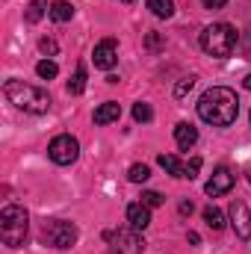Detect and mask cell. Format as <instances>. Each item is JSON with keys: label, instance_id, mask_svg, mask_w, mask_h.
Segmentation results:
<instances>
[{"label": "cell", "instance_id": "obj_9", "mask_svg": "<svg viewBox=\"0 0 251 254\" xmlns=\"http://www.w3.org/2000/svg\"><path fill=\"white\" fill-rule=\"evenodd\" d=\"M92 60H95V68H104V71H110L113 65L119 63V57H116V39H104L101 45H95V51H92Z\"/></svg>", "mask_w": 251, "mask_h": 254}, {"label": "cell", "instance_id": "obj_6", "mask_svg": "<svg viewBox=\"0 0 251 254\" xmlns=\"http://www.w3.org/2000/svg\"><path fill=\"white\" fill-rule=\"evenodd\" d=\"M48 157H51L57 166H71V163L80 157V142H77L74 136L63 133V136H57V139L51 142V148H48Z\"/></svg>", "mask_w": 251, "mask_h": 254}, {"label": "cell", "instance_id": "obj_32", "mask_svg": "<svg viewBox=\"0 0 251 254\" xmlns=\"http://www.w3.org/2000/svg\"><path fill=\"white\" fill-rule=\"evenodd\" d=\"M243 86H246V89H249V92H251V74H249V77H246V80H243Z\"/></svg>", "mask_w": 251, "mask_h": 254}, {"label": "cell", "instance_id": "obj_11", "mask_svg": "<svg viewBox=\"0 0 251 254\" xmlns=\"http://www.w3.org/2000/svg\"><path fill=\"white\" fill-rule=\"evenodd\" d=\"M142 249H145L142 231H122L119 234V252L122 254H142Z\"/></svg>", "mask_w": 251, "mask_h": 254}, {"label": "cell", "instance_id": "obj_13", "mask_svg": "<svg viewBox=\"0 0 251 254\" xmlns=\"http://www.w3.org/2000/svg\"><path fill=\"white\" fill-rule=\"evenodd\" d=\"M119 119H122V107L116 101H107V104H101L95 110V125H113Z\"/></svg>", "mask_w": 251, "mask_h": 254}, {"label": "cell", "instance_id": "obj_15", "mask_svg": "<svg viewBox=\"0 0 251 254\" xmlns=\"http://www.w3.org/2000/svg\"><path fill=\"white\" fill-rule=\"evenodd\" d=\"M160 166H163L169 175H175V178H184V175H187V166H184L175 154H160Z\"/></svg>", "mask_w": 251, "mask_h": 254}, {"label": "cell", "instance_id": "obj_23", "mask_svg": "<svg viewBox=\"0 0 251 254\" xmlns=\"http://www.w3.org/2000/svg\"><path fill=\"white\" fill-rule=\"evenodd\" d=\"M142 204H145V207H160V204H163V195L154 192V190H145L142 192Z\"/></svg>", "mask_w": 251, "mask_h": 254}, {"label": "cell", "instance_id": "obj_26", "mask_svg": "<svg viewBox=\"0 0 251 254\" xmlns=\"http://www.w3.org/2000/svg\"><path fill=\"white\" fill-rule=\"evenodd\" d=\"M39 51H42V54H48V57H57L60 45H57L54 39H42V42H39Z\"/></svg>", "mask_w": 251, "mask_h": 254}, {"label": "cell", "instance_id": "obj_14", "mask_svg": "<svg viewBox=\"0 0 251 254\" xmlns=\"http://www.w3.org/2000/svg\"><path fill=\"white\" fill-rule=\"evenodd\" d=\"M48 15H51L57 24H65V21H71V18H74V6H71V3H65V0H57V3H51V6H48Z\"/></svg>", "mask_w": 251, "mask_h": 254}, {"label": "cell", "instance_id": "obj_17", "mask_svg": "<svg viewBox=\"0 0 251 254\" xmlns=\"http://www.w3.org/2000/svg\"><path fill=\"white\" fill-rule=\"evenodd\" d=\"M148 9L157 18H172L175 15V0H148Z\"/></svg>", "mask_w": 251, "mask_h": 254}, {"label": "cell", "instance_id": "obj_33", "mask_svg": "<svg viewBox=\"0 0 251 254\" xmlns=\"http://www.w3.org/2000/svg\"><path fill=\"white\" fill-rule=\"evenodd\" d=\"M122 3H133V0H122Z\"/></svg>", "mask_w": 251, "mask_h": 254}, {"label": "cell", "instance_id": "obj_31", "mask_svg": "<svg viewBox=\"0 0 251 254\" xmlns=\"http://www.w3.org/2000/svg\"><path fill=\"white\" fill-rule=\"evenodd\" d=\"M189 243H192V246H198V243H201V237H198L195 231H189Z\"/></svg>", "mask_w": 251, "mask_h": 254}, {"label": "cell", "instance_id": "obj_10", "mask_svg": "<svg viewBox=\"0 0 251 254\" xmlns=\"http://www.w3.org/2000/svg\"><path fill=\"white\" fill-rule=\"evenodd\" d=\"M127 222H130L133 231H145L151 225V207H145L142 201L139 204H130L127 207Z\"/></svg>", "mask_w": 251, "mask_h": 254}, {"label": "cell", "instance_id": "obj_1", "mask_svg": "<svg viewBox=\"0 0 251 254\" xmlns=\"http://www.w3.org/2000/svg\"><path fill=\"white\" fill-rule=\"evenodd\" d=\"M198 116L201 122L213 127H231L240 116V101H237V92L228 89V86H213L201 95L198 101Z\"/></svg>", "mask_w": 251, "mask_h": 254}, {"label": "cell", "instance_id": "obj_16", "mask_svg": "<svg viewBox=\"0 0 251 254\" xmlns=\"http://www.w3.org/2000/svg\"><path fill=\"white\" fill-rule=\"evenodd\" d=\"M204 222H207V228H213V231H222L225 228V216H222V210L219 207H204Z\"/></svg>", "mask_w": 251, "mask_h": 254}, {"label": "cell", "instance_id": "obj_21", "mask_svg": "<svg viewBox=\"0 0 251 254\" xmlns=\"http://www.w3.org/2000/svg\"><path fill=\"white\" fill-rule=\"evenodd\" d=\"M36 74H39L42 80H54V77L60 74V68H57V63H51V60H42V63L36 65Z\"/></svg>", "mask_w": 251, "mask_h": 254}, {"label": "cell", "instance_id": "obj_8", "mask_svg": "<svg viewBox=\"0 0 251 254\" xmlns=\"http://www.w3.org/2000/svg\"><path fill=\"white\" fill-rule=\"evenodd\" d=\"M231 190H234V175H231V169H225V166H219V169L213 172V178L207 181V187H204V192H207L210 198L228 195Z\"/></svg>", "mask_w": 251, "mask_h": 254}, {"label": "cell", "instance_id": "obj_34", "mask_svg": "<svg viewBox=\"0 0 251 254\" xmlns=\"http://www.w3.org/2000/svg\"><path fill=\"white\" fill-rule=\"evenodd\" d=\"M116 254H122V252H116Z\"/></svg>", "mask_w": 251, "mask_h": 254}, {"label": "cell", "instance_id": "obj_12", "mask_svg": "<svg viewBox=\"0 0 251 254\" xmlns=\"http://www.w3.org/2000/svg\"><path fill=\"white\" fill-rule=\"evenodd\" d=\"M175 142H178L181 151H189V148L198 142V130L189 125V122H181V125L175 127Z\"/></svg>", "mask_w": 251, "mask_h": 254}, {"label": "cell", "instance_id": "obj_29", "mask_svg": "<svg viewBox=\"0 0 251 254\" xmlns=\"http://www.w3.org/2000/svg\"><path fill=\"white\" fill-rule=\"evenodd\" d=\"M243 42H246V57L251 60V30L246 33V39H243Z\"/></svg>", "mask_w": 251, "mask_h": 254}, {"label": "cell", "instance_id": "obj_24", "mask_svg": "<svg viewBox=\"0 0 251 254\" xmlns=\"http://www.w3.org/2000/svg\"><path fill=\"white\" fill-rule=\"evenodd\" d=\"M192 86H195V77H184V80H181V83L175 86V98L181 101V98H184L187 92H192Z\"/></svg>", "mask_w": 251, "mask_h": 254}, {"label": "cell", "instance_id": "obj_2", "mask_svg": "<svg viewBox=\"0 0 251 254\" xmlns=\"http://www.w3.org/2000/svg\"><path fill=\"white\" fill-rule=\"evenodd\" d=\"M3 92H6V98H9L18 110H24V113L42 116V113L51 110V95H48L45 89H39V86L24 83V80H9V83L3 86Z\"/></svg>", "mask_w": 251, "mask_h": 254}, {"label": "cell", "instance_id": "obj_7", "mask_svg": "<svg viewBox=\"0 0 251 254\" xmlns=\"http://www.w3.org/2000/svg\"><path fill=\"white\" fill-rule=\"evenodd\" d=\"M231 225H234L237 237L243 243H249L251 240V216H249L246 201H231Z\"/></svg>", "mask_w": 251, "mask_h": 254}, {"label": "cell", "instance_id": "obj_3", "mask_svg": "<svg viewBox=\"0 0 251 254\" xmlns=\"http://www.w3.org/2000/svg\"><path fill=\"white\" fill-rule=\"evenodd\" d=\"M198 42H201V51H204V54L225 60V57H231V54L237 51L240 36H237V30H234L231 24H210V27L201 33Z\"/></svg>", "mask_w": 251, "mask_h": 254}, {"label": "cell", "instance_id": "obj_25", "mask_svg": "<svg viewBox=\"0 0 251 254\" xmlns=\"http://www.w3.org/2000/svg\"><path fill=\"white\" fill-rule=\"evenodd\" d=\"M198 172H201V157H192L187 163V175H184V178H187V181H195Z\"/></svg>", "mask_w": 251, "mask_h": 254}, {"label": "cell", "instance_id": "obj_30", "mask_svg": "<svg viewBox=\"0 0 251 254\" xmlns=\"http://www.w3.org/2000/svg\"><path fill=\"white\" fill-rule=\"evenodd\" d=\"M181 213H184V216L192 213V201H181Z\"/></svg>", "mask_w": 251, "mask_h": 254}, {"label": "cell", "instance_id": "obj_20", "mask_svg": "<svg viewBox=\"0 0 251 254\" xmlns=\"http://www.w3.org/2000/svg\"><path fill=\"white\" fill-rule=\"evenodd\" d=\"M127 178H130L133 184H145V181L151 178V169H148L145 163H136V166H130V172H127Z\"/></svg>", "mask_w": 251, "mask_h": 254}, {"label": "cell", "instance_id": "obj_22", "mask_svg": "<svg viewBox=\"0 0 251 254\" xmlns=\"http://www.w3.org/2000/svg\"><path fill=\"white\" fill-rule=\"evenodd\" d=\"M133 119L145 125V122H151V119H154V113H151V107H148V104H142V101H139V104L133 107Z\"/></svg>", "mask_w": 251, "mask_h": 254}, {"label": "cell", "instance_id": "obj_5", "mask_svg": "<svg viewBox=\"0 0 251 254\" xmlns=\"http://www.w3.org/2000/svg\"><path fill=\"white\" fill-rule=\"evenodd\" d=\"M42 240H45L48 246H54V249H71V246L77 243V225L63 222V219H57V222H45V228H42Z\"/></svg>", "mask_w": 251, "mask_h": 254}, {"label": "cell", "instance_id": "obj_19", "mask_svg": "<svg viewBox=\"0 0 251 254\" xmlns=\"http://www.w3.org/2000/svg\"><path fill=\"white\" fill-rule=\"evenodd\" d=\"M45 0H30V6H27V21L30 24H39L42 18H45Z\"/></svg>", "mask_w": 251, "mask_h": 254}, {"label": "cell", "instance_id": "obj_18", "mask_svg": "<svg viewBox=\"0 0 251 254\" xmlns=\"http://www.w3.org/2000/svg\"><path fill=\"white\" fill-rule=\"evenodd\" d=\"M68 92H71V95H83V92H86V68H83V65H80V68L74 71V77L68 80Z\"/></svg>", "mask_w": 251, "mask_h": 254}, {"label": "cell", "instance_id": "obj_4", "mask_svg": "<svg viewBox=\"0 0 251 254\" xmlns=\"http://www.w3.org/2000/svg\"><path fill=\"white\" fill-rule=\"evenodd\" d=\"M27 228H30V219H27V210L18 207V204H6L3 213H0V237L9 249H21L24 240H27Z\"/></svg>", "mask_w": 251, "mask_h": 254}, {"label": "cell", "instance_id": "obj_27", "mask_svg": "<svg viewBox=\"0 0 251 254\" xmlns=\"http://www.w3.org/2000/svg\"><path fill=\"white\" fill-rule=\"evenodd\" d=\"M145 45H148V48H151V51H157V48H160V45H163V39H160V36H157V33H148V42H145Z\"/></svg>", "mask_w": 251, "mask_h": 254}, {"label": "cell", "instance_id": "obj_28", "mask_svg": "<svg viewBox=\"0 0 251 254\" xmlns=\"http://www.w3.org/2000/svg\"><path fill=\"white\" fill-rule=\"evenodd\" d=\"M201 3H204V9H225L228 0H201Z\"/></svg>", "mask_w": 251, "mask_h": 254}]
</instances>
